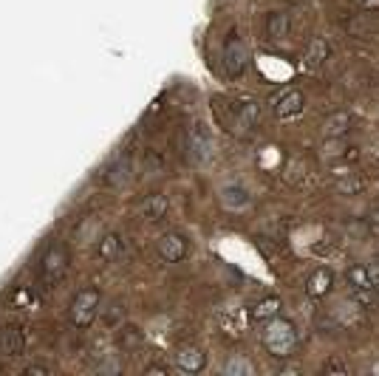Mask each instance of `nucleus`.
Masks as SVG:
<instances>
[{
	"label": "nucleus",
	"mask_w": 379,
	"mask_h": 376,
	"mask_svg": "<svg viewBox=\"0 0 379 376\" xmlns=\"http://www.w3.org/2000/svg\"><path fill=\"white\" fill-rule=\"evenodd\" d=\"M263 348L275 359H289L291 351L297 348V328H294V323L283 320V317H272L266 323V328H263Z\"/></svg>",
	"instance_id": "1"
},
{
	"label": "nucleus",
	"mask_w": 379,
	"mask_h": 376,
	"mask_svg": "<svg viewBox=\"0 0 379 376\" xmlns=\"http://www.w3.org/2000/svg\"><path fill=\"white\" fill-rule=\"evenodd\" d=\"M68 263H71V258H68V249H65L62 244L48 246V252L40 258V272H37V274H40V288H43V291L54 288V286L65 277Z\"/></svg>",
	"instance_id": "2"
},
{
	"label": "nucleus",
	"mask_w": 379,
	"mask_h": 376,
	"mask_svg": "<svg viewBox=\"0 0 379 376\" xmlns=\"http://www.w3.org/2000/svg\"><path fill=\"white\" fill-rule=\"evenodd\" d=\"M99 303H102V297H99L97 288L77 291V297H74L71 306H68V323L74 328H88L99 314Z\"/></svg>",
	"instance_id": "3"
},
{
	"label": "nucleus",
	"mask_w": 379,
	"mask_h": 376,
	"mask_svg": "<svg viewBox=\"0 0 379 376\" xmlns=\"http://www.w3.org/2000/svg\"><path fill=\"white\" fill-rule=\"evenodd\" d=\"M215 153V139L207 122H195L187 133V156L193 165H207Z\"/></svg>",
	"instance_id": "4"
},
{
	"label": "nucleus",
	"mask_w": 379,
	"mask_h": 376,
	"mask_svg": "<svg viewBox=\"0 0 379 376\" xmlns=\"http://www.w3.org/2000/svg\"><path fill=\"white\" fill-rule=\"evenodd\" d=\"M348 286H351V297L357 300L359 306H365V309H371L376 300H379V294H376V280L371 277V269L362 266V263H354V266L348 269Z\"/></svg>",
	"instance_id": "5"
},
{
	"label": "nucleus",
	"mask_w": 379,
	"mask_h": 376,
	"mask_svg": "<svg viewBox=\"0 0 379 376\" xmlns=\"http://www.w3.org/2000/svg\"><path fill=\"white\" fill-rule=\"evenodd\" d=\"M247 62H249V54H247V46L238 34H230V40H226L223 46V71L226 77H241V74L247 71Z\"/></svg>",
	"instance_id": "6"
},
{
	"label": "nucleus",
	"mask_w": 379,
	"mask_h": 376,
	"mask_svg": "<svg viewBox=\"0 0 379 376\" xmlns=\"http://www.w3.org/2000/svg\"><path fill=\"white\" fill-rule=\"evenodd\" d=\"M156 249H159V258L165 263H181L187 255H190V244L184 235L179 232H165L159 241H156Z\"/></svg>",
	"instance_id": "7"
},
{
	"label": "nucleus",
	"mask_w": 379,
	"mask_h": 376,
	"mask_svg": "<svg viewBox=\"0 0 379 376\" xmlns=\"http://www.w3.org/2000/svg\"><path fill=\"white\" fill-rule=\"evenodd\" d=\"M26 351V331L20 326H4L0 328V356L18 359Z\"/></svg>",
	"instance_id": "8"
},
{
	"label": "nucleus",
	"mask_w": 379,
	"mask_h": 376,
	"mask_svg": "<svg viewBox=\"0 0 379 376\" xmlns=\"http://www.w3.org/2000/svg\"><path fill=\"white\" fill-rule=\"evenodd\" d=\"M176 368L181 373H201L207 368V354L201 348H195V345H184L176 354Z\"/></svg>",
	"instance_id": "9"
},
{
	"label": "nucleus",
	"mask_w": 379,
	"mask_h": 376,
	"mask_svg": "<svg viewBox=\"0 0 379 376\" xmlns=\"http://www.w3.org/2000/svg\"><path fill=\"white\" fill-rule=\"evenodd\" d=\"M306 108V97L300 91H286L280 99H275V116L277 119H294Z\"/></svg>",
	"instance_id": "10"
},
{
	"label": "nucleus",
	"mask_w": 379,
	"mask_h": 376,
	"mask_svg": "<svg viewBox=\"0 0 379 376\" xmlns=\"http://www.w3.org/2000/svg\"><path fill=\"white\" fill-rule=\"evenodd\" d=\"M221 204L230 212H241V209H247L252 204V195L241 184H223L221 187Z\"/></svg>",
	"instance_id": "11"
},
{
	"label": "nucleus",
	"mask_w": 379,
	"mask_h": 376,
	"mask_svg": "<svg viewBox=\"0 0 379 376\" xmlns=\"http://www.w3.org/2000/svg\"><path fill=\"white\" fill-rule=\"evenodd\" d=\"M331 286H334V272H331V269H326V266H320V269L309 277V283H306V294H309V297H315V300H320V297H326V294L331 291Z\"/></svg>",
	"instance_id": "12"
},
{
	"label": "nucleus",
	"mask_w": 379,
	"mask_h": 376,
	"mask_svg": "<svg viewBox=\"0 0 379 376\" xmlns=\"http://www.w3.org/2000/svg\"><path fill=\"white\" fill-rule=\"evenodd\" d=\"M348 127H351V113L337 111V113H331V116L323 119V127L320 130H323L326 139H340V136L348 133Z\"/></svg>",
	"instance_id": "13"
},
{
	"label": "nucleus",
	"mask_w": 379,
	"mask_h": 376,
	"mask_svg": "<svg viewBox=\"0 0 379 376\" xmlns=\"http://www.w3.org/2000/svg\"><path fill=\"white\" fill-rule=\"evenodd\" d=\"M289 15L286 12H269L266 15V37L269 40H286L289 37Z\"/></svg>",
	"instance_id": "14"
},
{
	"label": "nucleus",
	"mask_w": 379,
	"mask_h": 376,
	"mask_svg": "<svg viewBox=\"0 0 379 376\" xmlns=\"http://www.w3.org/2000/svg\"><path fill=\"white\" fill-rule=\"evenodd\" d=\"M258 119H261V105H258V102H244V105L238 108V116H235V122H233V130L247 133L249 127H255Z\"/></svg>",
	"instance_id": "15"
},
{
	"label": "nucleus",
	"mask_w": 379,
	"mask_h": 376,
	"mask_svg": "<svg viewBox=\"0 0 379 376\" xmlns=\"http://www.w3.org/2000/svg\"><path fill=\"white\" fill-rule=\"evenodd\" d=\"M280 309H283V303H280V297H263L258 306H252V312H249V317L255 320V323H269L272 317H277L280 314Z\"/></svg>",
	"instance_id": "16"
},
{
	"label": "nucleus",
	"mask_w": 379,
	"mask_h": 376,
	"mask_svg": "<svg viewBox=\"0 0 379 376\" xmlns=\"http://www.w3.org/2000/svg\"><path fill=\"white\" fill-rule=\"evenodd\" d=\"M329 43L323 40V37H312L309 40V48H306V68H317V65H323L326 60H329Z\"/></svg>",
	"instance_id": "17"
},
{
	"label": "nucleus",
	"mask_w": 379,
	"mask_h": 376,
	"mask_svg": "<svg viewBox=\"0 0 379 376\" xmlns=\"http://www.w3.org/2000/svg\"><path fill=\"white\" fill-rule=\"evenodd\" d=\"M167 195H162V193H156V195H150L147 201H144V207H142V212H144V218H150V221H162L165 215H167Z\"/></svg>",
	"instance_id": "18"
},
{
	"label": "nucleus",
	"mask_w": 379,
	"mask_h": 376,
	"mask_svg": "<svg viewBox=\"0 0 379 376\" xmlns=\"http://www.w3.org/2000/svg\"><path fill=\"white\" fill-rule=\"evenodd\" d=\"M105 181L111 187H125L130 181V159H119L108 173H105Z\"/></svg>",
	"instance_id": "19"
},
{
	"label": "nucleus",
	"mask_w": 379,
	"mask_h": 376,
	"mask_svg": "<svg viewBox=\"0 0 379 376\" xmlns=\"http://www.w3.org/2000/svg\"><path fill=\"white\" fill-rule=\"evenodd\" d=\"M122 249V238L116 232H108L102 241H99V260H113Z\"/></svg>",
	"instance_id": "20"
},
{
	"label": "nucleus",
	"mask_w": 379,
	"mask_h": 376,
	"mask_svg": "<svg viewBox=\"0 0 379 376\" xmlns=\"http://www.w3.org/2000/svg\"><path fill=\"white\" fill-rule=\"evenodd\" d=\"M223 373H226V376H252V373H255V368H252V362H247V359L235 356V359H230V362L223 365Z\"/></svg>",
	"instance_id": "21"
},
{
	"label": "nucleus",
	"mask_w": 379,
	"mask_h": 376,
	"mask_svg": "<svg viewBox=\"0 0 379 376\" xmlns=\"http://www.w3.org/2000/svg\"><path fill=\"white\" fill-rule=\"evenodd\" d=\"M337 190H340V193L354 195V193H359V190H362V181H357V179H348V181H345V179H340V181H337Z\"/></svg>",
	"instance_id": "22"
},
{
	"label": "nucleus",
	"mask_w": 379,
	"mask_h": 376,
	"mask_svg": "<svg viewBox=\"0 0 379 376\" xmlns=\"http://www.w3.org/2000/svg\"><path fill=\"white\" fill-rule=\"evenodd\" d=\"M23 373H26V376H48V373H54V368H51V365H43V362H32Z\"/></svg>",
	"instance_id": "23"
},
{
	"label": "nucleus",
	"mask_w": 379,
	"mask_h": 376,
	"mask_svg": "<svg viewBox=\"0 0 379 376\" xmlns=\"http://www.w3.org/2000/svg\"><path fill=\"white\" fill-rule=\"evenodd\" d=\"M144 373H147V376H167L170 370H167L165 365H156V362H153V365H147V368H144Z\"/></svg>",
	"instance_id": "24"
},
{
	"label": "nucleus",
	"mask_w": 379,
	"mask_h": 376,
	"mask_svg": "<svg viewBox=\"0 0 379 376\" xmlns=\"http://www.w3.org/2000/svg\"><path fill=\"white\" fill-rule=\"evenodd\" d=\"M359 6L365 12H379V0H359Z\"/></svg>",
	"instance_id": "25"
},
{
	"label": "nucleus",
	"mask_w": 379,
	"mask_h": 376,
	"mask_svg": "<svg viewBox=\"0 0 379 376\" xmlns=\"http://www.w3.org/2000/svg\"><path fill=\"white\" fill-rule=\"evenodd\" d=\"M326 373H345V368L334 359V362H329V365H326Z\"/></svg>",
	"instance_id": "26"
}]
</instances>
